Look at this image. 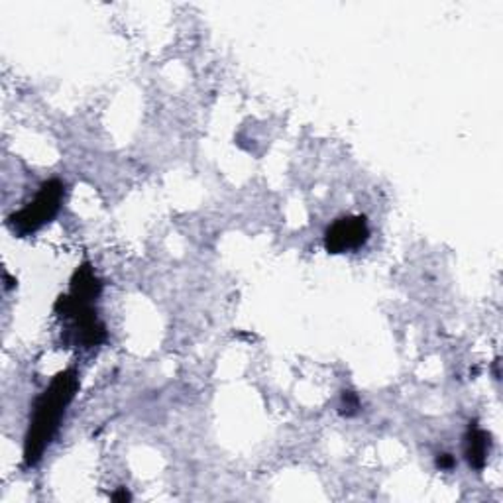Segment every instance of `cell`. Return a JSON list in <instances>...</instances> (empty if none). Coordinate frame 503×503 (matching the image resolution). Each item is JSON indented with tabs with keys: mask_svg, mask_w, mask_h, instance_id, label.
<instances>
[{
	"mask_svg": "<svg viewBox=\"0 0 503 503\" xmlns=\"http://www.w3.org/2000/svg\"><path fill=\"white\" fill-rule=\"evenodd\" d=\"M437 466H438L440 470H453L454 466H456L454 456H451V454H438V458H437Z\"/></svg>",
	"mask_w": 503,
	"mask_h": 503,
	"instance_id": "8",
	"label": "cell"
},
{
	"mask_svg": "<svg viewBox=\"0 0 503 503\" xmlns=\"http://www.w3.org/2000/svg\"><path fill=\"white\" fill-rule=\"evenodd\" d=\"M491 448V437L488 430L480 429L476 423H470L464 437V456L472 470H484L488 464V454Z\"/></svg>",
	"mask_w": 503,
	"mask_h": 503,
	"instance_id": "5",
	"label": "cell"
},
{
	"mask_svg": "<svg viewBox=\"0 0 503 503\" xmlns=\"http://www.w3.org/2000/svg\"><path fill=\"white\" fill-rule=\"evenodd\" d=\"M77 391L79 372L75 368H69V370H63L53 377L48 388L35 399L24 438V464L28 468L42 460Z\"/></svg>",
	"mask_w": 503,
	"mask_h": 503,
	"instance_id": "1",
	"label": "cell"
},
{
	"mask_svg": "<svg viewBox=\"0 0 503 503\" xmlns=\"http://www.w3.org/2000/svg\"><path fill=\"white\" fill-rule=\"evenodd\" d=\"M63 197H66V185L59 179L43 182L34 199L8 217V228L18 236L34 235V232H38L58 217L63 205Z\"/></svg>",
	"mask_w": 503,
	"mask_h": 503,
	"instance_id": "2",
	"label": "cell"
},
{
	"mask_svg": "<svg viewBox=\"0 0 503 503\" xmlns=\"http://www.w3.org/2000/svg\"><path fill=\"white\" fill-rule=\"evenodd\" d=\"M370 238V227L362 214L343 217L330 224L325 232V248L329 254H344L362 248Z\"/></svg>",
	"mask_w": 503,
	"mask_h": 503,
	"instance_id": "4",
	"label": "cell"
},
{
	"mask_svg": "<svg viewBox=\"0 0 503 503\" xmlns=\"http://www.w3.org/2000/svg\"><path fill=\"white\" fill-rule=\"evenodd\" d=\"M53 311H56L59 317L74 322L71 338H74L77 346L97 348L109 338V332H106V327L103 325L101 319H98L93 303L77 301L67 293L59 295L56 305H53Z\"/></svg>",
	"mask_w": 503,
	"mask_h": 503,
	"instance_id": "3",
	"label": "cell"
},
{
	"mask_svg": "<svg viewBox=\"0 0 503 503\" xmlns=\"http://www.w3.org/2000/svg\"><path fill=\"white\" fill-rule=\"evenodd\" d=\"M4 280H6V290H12L14 283H16V280H12V277L8 275V274H4Z\"/></svg>",
	"mask_w": 503,
	"mask_h": 503,
	"instance_id": "10",
	"label": "cell"
},
{
	"mask_svg": "<svg viewBox=\"0 0 503 503\" xmlns=\"http://www.w3.org/2000/svg\"><path fill=\"white\" fill-rule=\"evenodd\" d=\"M101 291H103V282L98 280L93 266L85 262L81 264L74 277H71V291L69 295L77 301H83V303H93L101 298Z\"/></svg>",
	"mask_w": 503,
	"mask_h": 503,
	"instance_id": "6",
	"label": "cell"
},
{
	"mask_svg": "<svg viewBox=\"0 0 503 503\" xmlns=\"http://www.w3.org/2000/svg\"><path fill=\"white\" fill-rule=\"evenodd\" d=\"M362 411V401L356 391H343L340 395V415L343 417H356Z\"/></svg>",
	"mask_w": 503,
	"mask_h": 503,
	"instance_id": "7",
	"label": "cell"
},
{
	"mask_svg": "<svg viewBox=\"0 0 503 503\" xmlns=\"http://www.w3.org/2000/svg\"><path fill=\"white\" fill-rule=\"evenodd\" d=\"M111 499L116 501V503H126V501L132 499V496H130V491L126 490V488H119V490L111 493Z\"/></svg>",
	"mask_w": 503,
	"mask_h": 503,
	"instance_id": "9",
	"label": "cell"
}]
</instances>
